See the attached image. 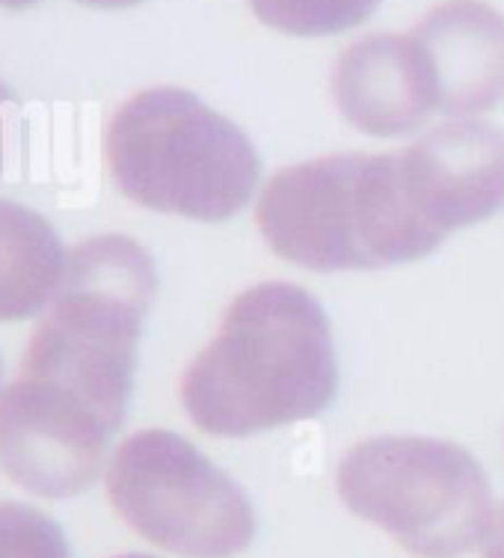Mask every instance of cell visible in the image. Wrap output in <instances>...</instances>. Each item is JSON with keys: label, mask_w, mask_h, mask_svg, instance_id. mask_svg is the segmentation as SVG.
<instances>
[{"label": "cell", "mask_w": 504, "mask_h": 558, "mask_svg": "<svg viewBox=\"0 0 504 558\" xmlns=\"http://www.w3.org/2000/svg\"><path fill=\"white\" fill-rule=\"evenodd\" d=\"M116 558H151V556H143V553H128V556H116Z\"/></svg>", "instance_id": "obj_17"}, {"label": "cell", "mask_w": 504, "mask_h": 558, "mask_svg": "<svg viewBox=\"0 0 504 558\" xmlns=\"http://www.w3.org/2000/svg\"><path fill=\"white\" fill-rule=\"evenodd\" d=\"M342 502L416 558H457L487 541L493 490L469 451L433 437H371L344 451Z\"/></svg>", "instance_id": "obj_5"}, {"label": "cell", "mask_w": 504, "mask_h": 558, "mask_svg": "<svg viewBox=\"0 0 504 558\" xmlns=\"http://www.w3.org/2000/svg\"><path fill=\"white\" fill-rule=\"evenodd\" d=\"M108 496L137 535L172 556L232 558L256 537L244 487L175 430H137L119 442Z\"/></svg>", "instance_id": "obj_6"}, {"label": "cell", "mask_w": 504, "mask_h": 558, "mask_svg": "<svg viewBox=\"0 0 504 558\" xmlns=\"http://www.w3.org/2000/svg\"><path fill=\"white\" fill-rule=\"evenodd\" d=\"M33 3H36V0H0L3 10H27Z\"/></svg>", "instance_id": "obj_16"}, {"label": "cell", "mask_w": 504, "mask_h": 558, "mask_svg": "<svg viewBox=\"0 0 504 558\" xmlns=\"http://www.w3.org/2000/svg\"><path fill=\"white\" fill-rule=\"evenodd\" d=\"M483 558H504V505L502 511L493 517V526L483 541Z\"/></svg>", "instance_id": "obj_14"}, {"label": "cell", "mask_w": 504, "mask_h": 558, "mask_svg": "<svg viewBox=\"0 0 504 558\" xmlns=\"http://www.w3.org/2000/svg\"><path fill=\"white\" fill-rule=\"evenodd\" d=\"M63 241L39 211L0 199V322H22L54 301L63 282Z\"/></svg>", "instance_id": "obj_11"}, {"label": "cell", "mask_w": 504, "mask_h": 558, "mask_svg": "<svg viewBox=\"0 0 504 558\" xmlns=\"http://www.w3.org/2000/svg\"><path fill=\"white\" fill-rule=\"evenodd\" d=\"M256 223L276 256L315 274L395 268L445 241L413 203L401 155L342 151L285 167L258 196Z\"/></svg>", "instance_id": "obj_2"}, {"label": "cell", "mask_w": 504, "mask_h": 558, "mask_svg": "<svg viewBox=\"0 0 504 558\" xmlns=\"http://www.w3.org/2000/svg\"><path fill=\"white\" fill-rule=\"evenodd\" d=\"M430 60L440 113L466 119L504 98V15L481 0H445L413 27Z\"/></svg>", "instance_id": "obj_10"}, {"label": "cell", "mask_w": 504, "mask_h": 558, "mask_svg": "<svg viewBox=\"0 0 504 558\" xmlns=\"http://www.w3.org/2000/svg\"><path fill=\"white\" fill-rule=\"evenodd\" d=\"M333 101L356 131L401 137L440 113L437 77L413 33H371L333 65Z\"/></svg>", "instance_id": "obj_9"}, {"label": "cell", "mask_w": 504, "mask_h": 558, "mask_svg": "<svg viewBox=\"0 0 504 558\" xmlns=\"http://www.w3.org/2000/svg\"><path fill=\"white\" fill-rule=\"evenodd\" d=\"M155 294L158 270L134 238L98 235L77 244L27 342L22 375L72 392L119 430L134 387L143 318Z\"/></svg>", "instance_id": "obj_3"}, {"label": "cell", "mask_w": 504, "mask_h": 558, "mask_svg": "<svg viewBox=\"0 0 504 558\" xmlns=\"http://www.w3.org/2000/svg\"><path fill=\"white\" fill-rule=\"evenodd\" d=\"M116 430L72 392L19 375L0 392V470L45 499L84 494L108 461Z\"/></svg>", "instance_id": "obj_7"}, {"label": "cell", "mask_w": 504, "mask_h": 558, "mask_svg": "<svg viewBox=\"0 0 504 558\" xmlns=\"http://www.w3.org/2000/svg\"><path fill=\"white\" fill-rule=\"evenodd\" d=\"M247 3L261 24L303 39L359 27L380 7V0H247Z\"/></svg>", "instance_id": "obj_12"}, {"label": "cell", "mask_w": 504, "mask_h": 558, "mask_svg": "<svg viewBox=\"0 0 504 558\" xmlns=\"http://www.w3.org/2000/svg\"><path fill=\"white\" fill-rule=\"evenodd\" d=\"M339 389L327 312L294 282H258L182 377V404L211 437H253L318 416Z\"/></svg>", "instance_id": "obj_1"}, {"label": "cell", "mask_w": 504, "mask_h": 558, "mask_svg": "<svg viewBox=\"0 0 504 558\" xmlns=\"http://www.w3.org/2000/svg\"><path fill=\"white\" fill-rule=\"evenodd\" d=\"M0 558H72L63 529L22 502H0Z\"/></svg>", "instance_id": "obj_13"}, {"label": "cell", "mask_w": 504, "mask_h": 558, "mask_svg": "<svg viewBox=\"0 0 504 558\" xmlns=\"http://www.w3.org/2000/svg\"><path fill=\"white\" fill-rule=\"evenodd\" d=\"M401 155L404 182L442 238L504 208V131L483 119H451Z\"/></svg>", "instance_id": "obj_8"}, {"label": "cell", "mask_w": 504, "mask_h": 558, "mask_svg": "<svg viewBox=\"0 0 504 558\" xmlns=\"http://www.w3.org/2000/svg\"><path fill=\"white\" fill-rule=\"evenodd\" d=\"M84 7H96V10H125V7H134L140 0H77Z\"/></svg>", "instance_id": "obj_15"}, {"label": "cell", "mask_w": 504, "mask_h": 558, "mask_svg": "<svg viewBox=\"0 0 504 558\" xmlns=\"http://www.w3.org/2000/svg\"><path fill=\"white\" fill-rule=\"evenodd\" d=\"M105 158L131 203L202 223L235 217L261 172L244 129L179 86H151L119 105Z\"/></svg>", "instance_id": "obj_4"}]
</instances>
